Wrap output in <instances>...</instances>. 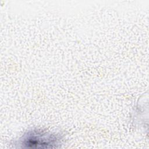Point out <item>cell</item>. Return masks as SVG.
<instances>
[{
  "label": "cell",
  "mask_w": 149,
  "mask_h": 149,
  "mask_svg": "<svg viewBox=\"0 0 149 149\" xmlns=\"http://www.w3.org/2000/svg\"><path fill=\"white\" fill-rule=\"evenodd\" d=\"M61 141L60 134L36 129L25 133L20 139L18 144L23 148H51L58 147Z\"/></svg>",
  "instance_id": "1"
}]
</instances>
